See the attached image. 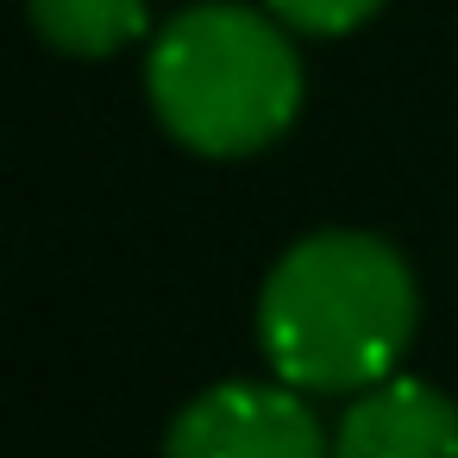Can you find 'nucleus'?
Wrapping results in <instances>:
<instances>
[{"label":"nucleus","instance_id":"1","mask_svg":"<svg viewBox=\"0 0 458 458\" xmlns=\"http://www.w3.org/2000/svg\"><path fill=\"white\" fill-rule=\"evenodd\" d=\"M420 295L377 233H314L289 245L258 295V345L301 395H364L414 345Z\"/></svg>","mask_w":458,"mask_h":458},{"label":"nucleus","instance_id":"2","mask_svg":"<svg viewBox=\"0 0 458 458\" xmlns=\"http://www.w3.org/2000/svg\"><path fill=\"white\" fill-rule=\"evenodd\" d=\"M145 89L176 145L201 157H251L301 114V57L276 13L195 0L151 38Z\"/></svg>","mask_w":458,"mask_h":458},{"label":"nucleus","instance_id":"3","mask_svg":"<svg viewBox=\"0 0 458 458\" xmlns=\"http://www.w3.org/2000/svg\"><path fill=\"white\" fill-rule=\"evenodd\" d=\"M164 458H333L327 427L289 383H220L176 408Z\"/></svg>","mask_w":458,"mask_h":458},{"label":"nucleus","instance_id":"4","mask_svg":"<svg viewBox=\"0 0 458 458\" xmlns=\"http://www.w3.org/2000/svg\"><path fill=\"white\" fill-rule=\"evenodd\" d=\"M333 458H458V408L420 377H383L339 414Z\"/></svg>","mask_w":458,"mask_h":458},{"label":"nucleus","instance_id":"5","mask_svg":"<svg viewBox=\"0 0 458 458\" xmlns=\"http://www.w3.org/2000/svg\"><path fill=\"white\" fill-rule=\"evenodd\" d=\"M32 32L64 57H120L145 38V0H26Z\"/></svg>","mask_w":458,"mask_h":458},{"label":"nucleus","instance_id":"6","mask_svg":"<svg viewBox=\"0 0 458 458\" xmlns=\"http://www.w3.org/2000/svg\"><path fill=\"white\" fill-rule=\"evenodd\" d=\"M264 7L289 26V32H314V38H339L352 26H364L383 0H264Z\"/></svg>","mask_w":458,"mask_h":458}]
</instances>
